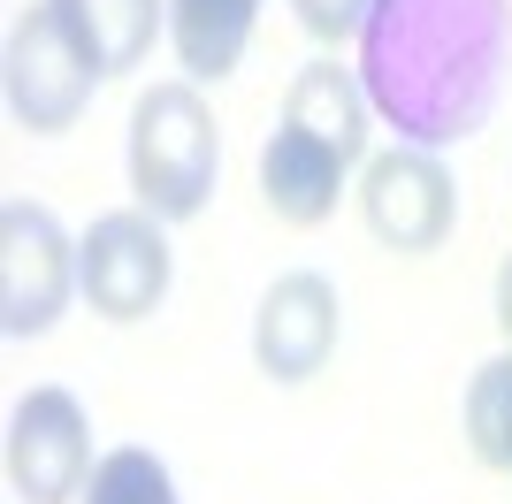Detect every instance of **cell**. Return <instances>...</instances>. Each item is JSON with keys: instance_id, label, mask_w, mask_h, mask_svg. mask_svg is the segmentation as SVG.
<instances>
[{"instance_id": "cell-1", "label": "cell", "mask_w": 512, "mask_h": 504, "mask_svg": "<svg viewBox=\"0 0 512 504\" xmlns=\"http://www.w3.org/2000/svg\"><path fill=\"white\" fill-rule=\"evenodd\" d=\"M512 77V0H367L360 84L398 146L444 153L490 130Z\"/></svg>"}, {"instance_id": "cell-2", "label": "cell", "mask_w": 512, "mask_h": 504, "mask_svg": "<svg viewBox=\"0 0 512 504\" xmlns=\"http://www.w3.org/2000/svg\"><path fill=\"white\" fill-rule=\"evenodd\" d=\"M214 176H222V130H214V107L199 100V84L192 77L146 84L130 107V191H138V207L161 214V222H192V214H207Z\"/></svg>"}, {"instance_id": "cell-3", "label": "cell", "mask_w": 512, "mask_h": 504, "mask_svg": "<svg viewBox=\"0 0 512 504\" xmlns=\"http://www.w3.org/2000/svg\"><path fill=\"white\" fill-rule=\"evenodd\" d=\"M8 115H16L31 138H62L77 130V115L92 107L100 92V54L85 46V31L69 23L62 0H39V8H23L16 31H8Z\"/></svg>"}, {"instance_id": "cell-4", "label": "cell", "mask_w": 512, "mask_h": 504, "mask_svg": "<svg viewBox=\"0 0 512 504\" xmlns=\"http://www.w3.org/2000/svg\"><path fill=\"white\" fill-rule=\"evenodd\" d=\"M169 275H176L169 237H161V214H146V207H115L77 237V283H85L92 314H107V321L161 314Z\"/></svg>"}, {"instance_id": "cell-5", "label": "cell", "mask_w": 512, "mask_h": 504, "mask_svg": "<svg viewBox=\"0 0 512 504\" xmlns=\"http://www.w3.org/2000/svg\"><path fill=\"white\" fill-rule=\"evenodd\" d=\"M77 283V245L46 207L8 199L0 207V329L8 336H46L62 321Z\"/></svg>"}, {"instance_id": "cell-6", "label": "cell", "mask_w": 512, "mask_h": 504, "mask_svg": "<svg viewBox=\"0 0 512 504\" xmlns=\"http://www.w3.org/2000/svg\"><path fill=\"white\" fill-rule=\"evenodd\" d=\"M360 222L390 252H436L459 230V184L428 146H390L360 176Z\"/></svg>"}, {"instance_id": "cell-7", "label": "cell", "mask_w": 512, "mask_h": 504, "mask_svg": "<svg viewBox=\"0 0 512 504\" xmlns=\"http://www.w3.org/2000/svg\"><path fill=\"white\" fill-rule=\"evenodd\" d=\"M92 428H85V405L69 398V390H31L16 398L8 413V489L23 504H69L85 497L92 482Z\"/></svg>"}, {"instance_id": "cell-8", "label": "cell", "mask_w": 512, "mask_h": 504, "mask_svg": "<svg viewBox=\"0 0 512 504\" xmlns=\"http://www.w3.org/2000/svg\"><path fill=\"white\" fill-rule=\"evenodd\" d=\"M344 336V298L329 275L314 268H291L276 275L268 291H260V314H253V359L268 382H306L329 367V352H337Z\"/></svg>"}, {"instance_id": "cell-9", "label": "cell", "mask_w": 512, "mask_h": 504, "mask_svg": "<svg viewBox=\"0 0 512 504\" xmlns=\"http://www.w3.org/2000/svg\"><path fill=\"white\" fill-rule=\"evenodd\" d=\"M344 153L321 146V138H306V130L276 123L268 130V146H260V199H268V214L276 222H291V230H314V222H329L344 199Z\"/></svg>"}, {"instance_id": "cell-10", "label": "cell", "mask_w": 512, "mask_h": 504, "mask_svg": "<svg viewBox=\"0 0 512 504\" xmlns=\"http://www.w3.org/2000/svg\"><path fill=\"white\" fill-rule=\"evenodd\" d=\"M367 115H375V107H367L360 69H337V62H306L299 77H291V92H283V123L321 138V146H337L344 161L367 153Z\"/></svg>"}, {"instance_id": "cell-11", "label": "cell", "mask_w": 512, "mask_h": 504, "mask_svg": "<svg viewBox=\"0 0 512 504\" xmlns=\"http://www.w3.org/2000/svg\"><path fill=\"white\" fill-rule=\"evenodd\" d=\"M260 0H169V46L192 84H222L253 46Z\"/></svg>"}, {"instance_id": "cell-12", "label": "cell", "mask_w": 512, "mask_h": 504, "mask_svg": "<svg viewBox=\"0 0 512 504\" xmlns=\"http://www.w3.org/2000/svg\"><path fill=\"white\" fill-rule=\"evenodd\" d=\"M69 23L85 31L107 77H123L153 54V31H169V0H62Z\"/></svg>"}, {"instance_id": "cell-13", "label": "cell", "mask_w": 512, "mask_h": 504, "mask_svg": "<svg viewBox=\"0 0 512 504\" xmlns=\"http://www.w3.org/2000/svg\"><path fill=\"white\" fill-rule=\"evenodd\" d=\"M467 443H474V459L497 466V474H512V344L497 359H482L467 382Z\"/></svg>"}, {"instance_id": "cell-14", "label": "cell", "mask_w": 512, "mask_h": 504, "mask_svg": "<svg viewBox=\"0 0 512 504\" xmlns=\"http://www.w3.org/2000/svg\"><path fill=\"white\" fill-rule=\"evenodd\" d=\"M77 504H184L169 482V466L153 459V451H138V443H123V451H107L100 466H92V482Z\"/></svg>"}, {"instance_id": "cell-15", "label": "cell", "mask_w": 512, "mask_h": 504, "mask_svg": "<svg viewBox=\"0 0 512 504\" xmlns=\"http://www.w3.org/2000/svg\"><path fill=\"white\" fill-rule=\"evenodd\" d=\"M291 8H299V23L314 31L321 46L360 39V23H367V0H291Z\"/></svg>"}, {"instance_id": "cell-16", "label": "cell", "mask_w": 512, "mask_h": 504, "mask_svg": "<svg viewBox=\"0 0 512 504\" xmlns=\"http://www.w3.org/2000/svg\"><path fill=\"white\" fill-rule=\"evenodd\" d=\"M497 329L512 344V252H505V268H497Z\"/></svg>"}]
</instances>
